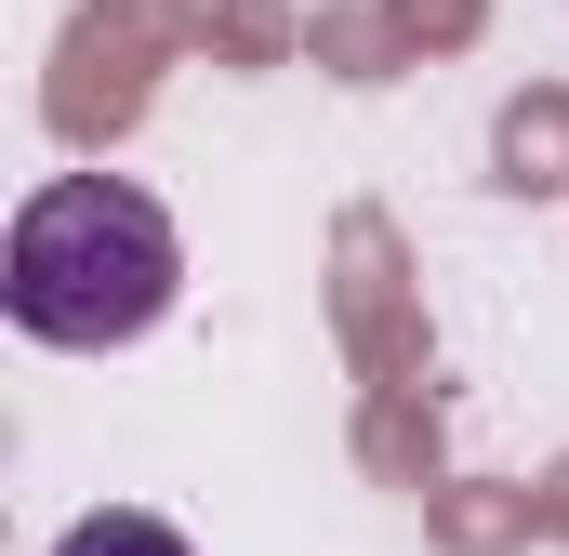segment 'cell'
<instances>
[{"mask_svg":"<svg viewBox=\"0 0 569 556\" xmlns=\"http://www.w3.org/2000/svg\"><path fill=\"white\" fill-rule=\"evenodd\" d=\"M172 278H186V239L120 172H53L0 239V305L40 345H133V331H159Z\"/></svg>","mask_w":569,"mask_h":556,"instance_id":"6da1fadb","label":"cell"},{"mask_svg":"<svg viewBox=\"0 0 569 556\" xmlns=\"http://www.w3.org/2000/svg\"><path fill=\"white\" fill-rule=\"evenodd\" d=\"M53 556H186V544H172L159 517H120V504H107V517H80V530H67Z\"/></svg>","mask_w":569,"mask_h":556,"instance_id":"7a4b0ae2","label":"cell"}]
</instances>
